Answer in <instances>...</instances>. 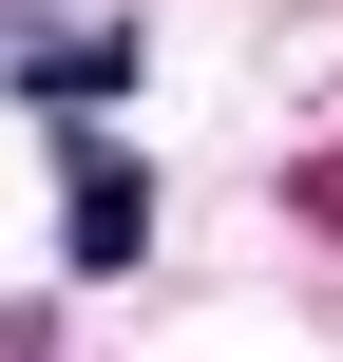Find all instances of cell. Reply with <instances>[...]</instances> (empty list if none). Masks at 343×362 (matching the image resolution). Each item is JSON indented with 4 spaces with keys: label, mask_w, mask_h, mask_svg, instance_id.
Here are the masks:
<instances>
[{
    "label": "cell",
    "mask_w": 343,
    "mask_h": 362,
    "mask_svg": "<svg viewBox=\"0 0 343 362\" xmlns=\"http://www.w3.org/2000/svg\"><path fill=\"white\" fill-rule=\"evenodd\" d=\"M57 248H76V267H134V248H153V172H134L115 134L57 153Z\"/></svg>",
    "instance_id": "obj_1"
},
{
    "label": "cell",
    "mask_w": 343,
    "mask_h": 362,
    "mask_svg": "<svg viewBox=\"0 0 343 362\" xmlns=\"http://www.w3.org/2000/svg\"><path fill=\"white\" fill-rule=\"evenodd\" d=\"M115 76H134V19H95V38H38V57H19V95H57V115H76V95H115Z\"/></svg>",
    "instance_id": "obj_2"
},
{
    "label": "cell",
    "mask_w": 343,
    "mask_h": 362,
    "mask_svg": "<svg viewBox=\"0 0 343 362\" xmlns=\"http://www.w3.org/2000/svg\"><path fill=\"white\" fill-rule=\"evenodd\" d=\"M38 344H57V325H38V305H0V362H38Z\"/></svg>",
    "instance_id": "obj_3"
}]
</instances>
